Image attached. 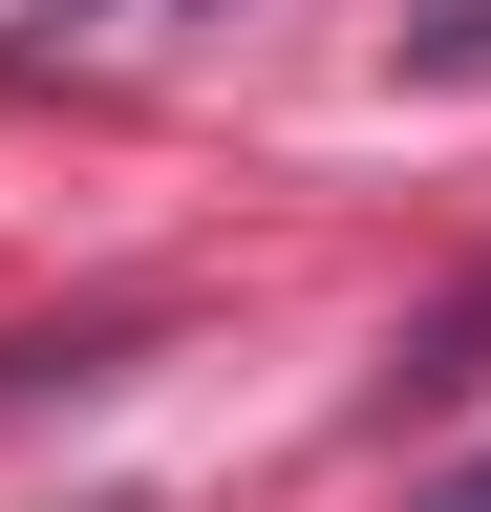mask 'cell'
Here are the masks:
<instances>
[{
    "label": "cell",
    "mask_w": 491,
    "mask_h": 512,
    "mask_svg": "<svg viewBox=\"0 0 491 512\" xmlns=\"http://www.w3.org/2000/svg\"><path fill=\"white\" fill-rule=\"evenodd\" d=\"M385 64H406V86H491V0H427V22H406Z\"/></svg>",
    "instance_id": "cell-2"
},
{
    "label": "cell",
    "mask_w": 491,
    "mask_h": 512,
    "mask_svg": "<svg viewBox=\"0 0 491 512\" xmlns=\"http://www.w3.org/2000/svg\"><path fill=\"white\" fill-rule=\"evenodd\" d=\"M427 512H491V448H470V470H449V491H427Z\"/></svg>",
    "instance_id": "cell-3"
},
{
    "label": "cell",
    "mask_w": 491,
    "mask_h": 512,
    "mask_svg": "<svg viewBox=\"0 0 491 512\" xmlns=\"http://www.w3.org/2000/svg\"><path fill=\"white\" fill-rule=\"evenodd\" d=\"M171 22H214V0H22V64H129Z\"/></svg>",
    "instance_id": "cell-1"
}]
</instances>
